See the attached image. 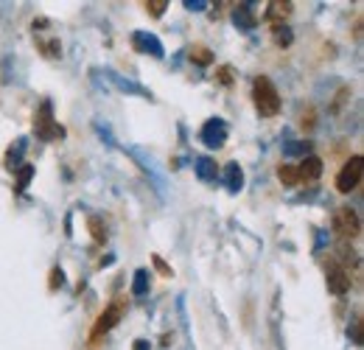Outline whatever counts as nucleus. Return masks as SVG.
Masks as SVG:
<instances>
[{"mask_svg":"<svg viewBox=\"0 0 364 350\" xmlns=\"http://www.w3.org/2000/svg\"><path fill=\"white\" fill-rule=\"evenodd\" d=\"M252 95H255V107H258V112L264 118H272V115L280 112V95H277V90H274V85L267 76H258L255 79Z\"/></svg>","mask_w":364,"mask_h":350,"instance_id":"obj_1","label":"nucleus"},{"mask_svg":"<svg viewBox=\"0 0 364 350\" xmlns=\"http://www.w3.org/2000/svg\"><path fill=\"white\" fill-rule=\"evenodd\" d=\"M124 308H127V300L124 297H118L112 306L107 308L101 317H98V322L92 325V334H90V342L92 345H98L101 342V336H107L118 322H121V317H124Z\"/></svg>","mask_w":364,"mask_h":350,"instance_id":"obj_2","label":"nucleus"},{"mask_svg":"<svg viewBox=\"0 0 364 350\" xmlns=\"http://www.w3.org/2000/svg\"><path fill=\"white\" fill-rule=\"evenodd\" d=\"M362 171H364V160L356 154V157H350L345 166H342V171L336 174V191L339 193H350L353 188H359V182H362Z\"/></svg>","mask_w":364,"mask_h":350,"instance_id":"obj_3","label":"nucleus"},{"mask_svg":"<svg viewBox=\"0 0 364 350\" xmlns=\"http://www.w3.org/2000/svg\"><path fill=\"white\" fill-rule=\"evenodd\" d=\"M34 129L37 134L43 137V140H59V137H65V129L53 121V115H50V104H43L40 110H37V115H34Z\"/></svg>","mask_w":364,"mask_h":350,"instance_id":"obj_4","label":"nucleus"},{"mask_svg":"<svg viewBox=\"0 0 364 350\" xmlns=\"http://www.w3.org/2000/svg\"><path fill=\"white\" fill-rule=\"evenodd\" d=\"M333 230H336L342 238H356L359 230H362V221H359V216H356V211H350V208H339V211L333 213Z\"/></svg>","mask_w":364,"mask_h":350,"instance_id":"obj_5","label":"nucleus"},{"mask_svg":"<svg viewBox=\"0 0 364 350\" xmlns=\"http://www.w3.org/2000/svg\"><path fill=\"white\" fill-rule=\"evenodd\" d=\"M325 277H328V289H331L333 295H339V297H342V295H348V292H350V272H348L345 266L331 263Z\"/></svg>","mask_w":364,"mask_h":350,"instance_id":"obj_6","label":"nucleus"},{"mask_svg":"<svg viewBox=\"0 0 364 350\" xmlns=\"http://www.w3.org/2000/svg\"><path fill=\"white\" fill-rule=\"evenodd\" d=\"M202 140H205L210 149L225 146V140H228V124H225L222 118H210V121L202 127Z\"/></svg>","mask_w":364,"mask_h":350,"instance_id":"obj_7","label":"nucleus"},{"mask_svg":"<svg viewBox=\"0 0 364 350\" xmlns=\"http://www.w3.org/2000/svg\"><path fill=\"white\" fill-rule=\"evenodd\" d=\"M132 43L140 53H151V56H163V45L160 40L154 37V34H146V31H137L135 37H132Z\"/></svg>","mask_w":364,"mask_h":350,"instance_id":"obj_8","label":"nucleus"},{"mask_svg":"<svg viewBox=\"0 0 364 350\" xmlns=\"http://www.w3.org/2000/svg\"><path fill=\"white\" fill-rule=\"evenodd\" d=\"M319 174H322V160H319V157H303V163L297 166L300 182H311V179H317Z\"/></svg>","mask_w":364,"mask_h":350,"instance_id":"obj_9","label":"nucleus"},{"mask_svg":"<svg viewBox=\"0 0 364 350\" xmlns=\"http://www.w3.org/2000/svg\"><path fill=\"white\" fill-rule=\"evenodd\" d=\"M193 169H196V176L205 179V182H213V179L219 176V166H216V160H210V157H199V160L193 163Z\"/></svg>","mask_w":364,"mask_h":350,"instance_id":"obj_10","label":"nucleus"},{"mask_svg":"<svg viewBox=\"0 0 364 350\" xmlns=\"http://www.w3.org/2000/svg\"><path fill=\"white\" fill-rule=\"evenodd\" d=\"M232 20H235V26H238L241 31H250V28H255V17H252V11H250V3H241V6L235 9Z\"/></svg>","mask_w":364,"mask_h":350,"instance_id":"obj_11","label":"nucleus"},{"mask_svg":"<svg viewBox=\"0 0 364 350\" xmlns=\"http://www.w3.org/2000/svg\"><path fill=\"white\" fill-rule=\"evenodd\" d=\"M225 182H228V188L232 193L241 191V185H244V171L238 169V163H228V166H225Z\"/></svg>","mask_w":364,"mask_h":350,"instance_id":"obj_12","label":"nucleus"},{"mask_svg":"<svg viewBox=\"0 0 364 350\" xmlns=\"http://www.w3.org/2000/svg\"><path fill=\"white\" fill-rule=\"evenodd\" d=\"M277 176H280V182L283 185H289V188H294V185H300V176H297V166H280L277 169Z\"/></svg>","mask_w":364,"mask_h":350,"instance_id":"obj_13","label":"nucleus"},{"mask_svg":"<svg viewBox=\"0 0 364 350\" xmlns=\"http://www.w3.org/2000/svg\"><path fill=\"white\" fill-rule=\"evenodd\" d=\"M146 292H149V272L146 269H137L135 283H132V295H146Z\"/></svg>","mask_w":364,"mask_h":350,"instance_id":"obj_14","label":"nucleus"},{"mask_svg":"<svg viewBox=\"0 0 364 350\" xmlns=\"http://www.w3.org/2000/svg\"><path fill=\"white\" fill-rule=\"evenodd\" d=\"M191 59H193V62H199V65H210V62H213V53H210L208 48L196 45V48H191Z\"/></svg>","mask_w":364,"mask_h":350,"instance_id":"obj_15","label":"nucleus"},{"mask_svg":"<svg viewBox=\"0 0 364 350\" xmlns=\"http://www.w3.org/2000/svg\"><path fill=\"white\" fill-rule=\"evenodd\" d=\"M274 40L280 45H289L291 43V31H289L283 23H274Z\"/></svg>","mask_w":364,"mask_h":350,"instance_id":"obj_16","label":"nucleus"},{"mask_svg":"<svg viewBox=\"0 0 364 350\" xmlns=\"http://www.w3.org/2000/svg\"><path fill=\"white\" fill-rule=\"evenodd\" d=\"M90 230H92V238H95V241H107V230H104L101 219H95V216H92V219H90Z\"/></svg>","mask_w":364,"mask_h":350,"instance_id":"obj_17","label":"nucleus"},{"mask_svg":"<svg viewBox=\"0 0 364 350\" xmlns=\"http://www.w3.org/2000/svg\"><path fill=\"white\" fill-rule=\"evenodd\" d=\"M291 11V3H269V17H286Z\"/></svg>","mask_w":364,"mask_h":350,"instance_id":"obj_18","label":"nucleus"},{"mask_svg":"<svg viewBox=\"0 0 364 350\" xmlns=\"http://www.w3.org/2000/svg\"><path fill=\"white\" fill-rule=\"evenodd\" d=\"M166 6H168L166 0H149V3H146V11L154 14V17H160V14L166 11Z\"/></svg>","mask_w":364,"mask_h":350,"instance_id":"obj_19","label":"nucleus"},{"mask_svg":"<svg viewBox=\"0 0 364 350\" xmlns=\"http://www.w3.org/2000/svg\"><path fill=\"white\" fill-rule=\"evenodd\" d=\"M283 152H286V154H306V152H309V143H306V140H300V143H286Z\"/></svg>","mask_w":364,"mask_h":350,"instance_id":"obj_20","label":"nucleus"},{"mask_svg":"<svg viewBox=\"0 0 364 350\" xmlns=\"http://www.w3.org/2000/svg\"><path fill=\"white\" fill-rule=\"evenodd\" d=\"M151 263H154V269H157V272H160L163 277H171V275H174V272H171V266L163 261L160 255H154V258H151Z\"/></svg>","mask_w":364,"mask_h":350,"instance_id":"obj_21","label":"nucleus"},{"mask_svg":"<svg viewBox=\"0 0 364 350\" xmlns=\"http://www.w3.org/2000/svg\"><path fill=\"white\" fill-rule=\"evenodd\" d=\"M28 179H31V166H26V169H23V171H20V176H17V188H20V191H23V188H26V185H28Z\"/></svg>","mask_w":364,"mask_h":350,"instance_id":"obj_22","label":"nucleus"},{"mask_svg":"<svg viewBox=\"0 0 364 350\" xmlns=\"http://www.w3.org/2000/svg\"><path fill=\"white\" fill-rule=\"evenodd\" d=\"M62 283H65L62 269H53V272H50V289H56V286H62Z\"/></svg>","mask_w":364,"mask_h":350,"instance_id":"obj_23","label":"nucleus"},{"mask_svg":"<svg viewBox=\"0 0 364 350\" xmlns=\"http://www.w3.org/2000/svg\"><path fill=\"white\" fill-rule=\"evenodd\" d=\"M219 79H222L225 85H230V68H222V70H219Z\"/></svg>","mask_w":364,"mask_h":350,"instance_id":"obj_24","label":"nucleus"},{"mask_svg":"<svg viewBox=\"0 0 364 350\" xmlns=\"http://www.w3.org/2000/svg\"><path fill=\"white\" fill-rule=\"evenodd\" d=\"M185 6H188V9H196V11H199V9H205V3H202V0H196V3H185Z\"/></svg>","mask_w":364,"mask_h":350,"instance_id":"obj_25","label":"nucleus"},{"mask_svg":"<svg viewBox=\"0 0 364 350\" xmlns=\"http://www.w3.org/2000/svg\"><path fill=\"white\" fill-rule=\"evenodd\" d=\"M135 350H149V342H143V339H137V342H135Z\"/></svg>","mask_w":364,"mask_h":350,"instance_id":"obj_26","label":"nucleus"}]
</instances>
